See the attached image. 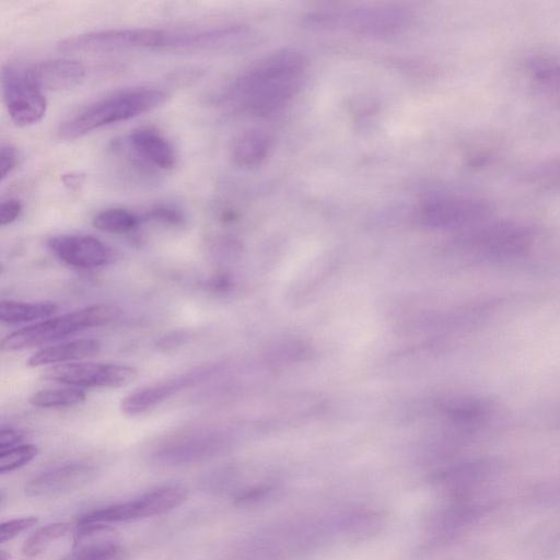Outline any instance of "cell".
<instances>
[{
	"label": "cell",
	"instance_id": "1",
	"mask_svg": "<svg viewBox=\"0 0 560 560\" xmlns=\"http://www.w3.org/2000/svg\"><path fill=\"white\" fill-rule=\"evenodd\" d=\"M249 37L243 26L202 29L126 28L75 35L58 44L65 53H110L121 51L201 52L240 45Z\"/></svg>",
	"mask_w": 560,
	"mask_h": 560
},
{
	"label": "cell",
	"instance_id": "2",
	"mask_svg": "<svg viewBox=\"0 0 560 560\" xmlns=\"http://www.w3.org/2000/svg\"><path fill=\"white\" fill-rule=\"evenodd\" d=\"M307 68V58L300 51H278L233 80L219 102L233 111L270 115L297 95Z\"/></svg>",
	"mask_w": 560,
	"mask_h": 560
},
{
	"label": "cell",
	"instance_id": "3",
	"mask_svg": "<svg viewBox=\"0 0 560 560\" xmlns=\"http://www.w3.org/2000/svg\"><path fill=\"white\" fill-rule=\"evenodd\" d=\"M169 99L165 90L134 88L93 102L67 119L58 130L60 137L73 140L101 128L138 118L161 107Z\"/></svg>",
	"mask_w": 560,
	"mask_h": 560
},
{
	"label": "cell",
	"instance_id": "4",
	"mask_svg": "<svg viewBox=\"0 0 560 560\" xmlns=\"http://www.w3.org/2000/svg\"><path fill=\"white\" fill-rule=\"evenodd\" d=\"M121 310L113 305H93L61 317L44 320L7 335L0 347L3 352L54 343L68 336L107 325L120 317Z\"/></svg>",
	"mask_w": 560,
	"mask_h": 560
},
{
	"label": "cell",
	"instance_id": "5",
	"mask_svg": "<svg viewBox=\"0 0 560 560\" xmlns=\"http://www.w3.org/2000/svg\"><path fill=\"white\" fill-rule=\"evenodd\" d=\"M321 26H342L368 37H389L412 21L410 11L399 6H372L347 11H331L312 18Z\"/></svg>",
	"mask_w": 560,
	"mask_h": 560
},
{
	"label": "cell",
	"instance_id": "6",
	"mask_svg": "<svg viewBox=\"0 0 560 560\" xmlns=\"http://www.w3.org/2000/svg\"><path fill=\"white\" fill-rule=\"evenodd\" d=\"M2 87L7 111L15 124L28 127L43 120L48 111V101L43 90L30 76L28 68H4Z\"/></svg>",
	"mask_w": 560,
	"mask_h": 560
},
{
	"label": "cell",
	"instance_id": "7",
	"mask_svg": "<svg viewBox=\"0 0 560 560\" xmlns=\"http://www.w3.org/2000/svg\"><path fill=\"white\" fill-rule=\"evenodd\" d=\"M43 378L73 388L119 389L133 383L138 370L123 365L75 363L53 366L44 372Z\"/></svg>",
	"mask_w": 560,
	"mask_h": 560
},
{
	"label": "cell",
	"instance_id": "8",
	"mask_svg": "<svg viewBox=\"0 0 560 560\" xmlns=\"http://www.w3.org/2000/svg\"><path fill=\"white\" fill-rule=\"evenodd\" d=\"M216 372V367H203L186 372L178 377L146 385V387L126 396L121 404L122 412L128 416L144 414L169 400L172 396L207 380Z\"/></svg>",
	"mask_w": 560,
	"mask_h": 560
},
{
	"label": "cell",
	"instance_id": "9",
	"mask_svg": "<svg viewBox=\"0 0 560 560\" xmlns=\"http://www.w3.org/2000/svg\"><path fill=\"white\" fill-rule=\"evenodd\" d=\"M48 247L58 260L83 270L109 266L115 261L113 249L91 236H56L48 241Z\"/></svg>",
	"mask_w": 560,
	"mask_h": 560
},
{
	"label": "cell",
	"instance_id": "10",
	"mask_svg": "<svg viewBox=\"0 0 560 560\" xmlns=\"http://www.w3.org/2000/svg\"><path fill=\"white\" fill-rule=\"evenodd\" d=\"M95 469L86 463H69L43 472L26 486L30 497H49L70 492L86 485Z\"/></svg>",
	"mask_w": 560,
	"mask_h": 560
},
{
	"label": "cell",
	"instance_id": "11",
	"mask_svg": "<svg viewBox=\"0 0 560 560\" xmlns=\"http://www.w3.org/2000/svg\"><path fill=\"white\" fill-rule=\"evenodd\" d=\"M228 440L217 433H198L174 441L158 454L159 461L168 464H183L212 458L225 450Z\"/></svg>",
	"mask_w": 560,
	"mask_h": 560
},
{
	"label": "cell",
	"instance_id": "12",
	"mask_svg": "<svg viewBox=\"0 0 560 560\" xmlns=\"http://www.w3.org/2000/svg\"><path fill=\"white\" fill-rule=\"evenodd\" d=\"M136 156L161 170H172L177 166V154L169 140L155 127L136 128L128 137Z\"/></svg>",
	"mask_w": 560,
	"mask_h": 560
},
{
	"label": "cell",
	"instance_id": "13",
	"mask_svg": "<svg viewBox=\"0 0 560 560\" xmlns=\"http://www.w3.org/2000/svg\"><path fill=\"white\" fill-rule=\"evenodd\" d=\"M482 212L480 205L460 198H435L422 208L424 225L431 228H452L469 223Z\"/></svg>",
	"mask_w": 560,
	"mask_h": 560
},
{
	"label": "cell",
	"instance_id": "14",
	"mask_svg": "<svg viewBox=\"0 0 560 560\" xmlns=\"http://www.w3.org/2000/svg\"><path fill=\"white\" fill-rule=\"evenodd\" d=\"M28 72L43 91L72 89L86 77V67L75 60L44 61L29 67Z\"/></svg>",
	"mask_w": 560,
	"mask_h": 560
},
{
	"label": "cell",
	"instance_id": "15",
	"mask_svg": "<svg viewBox=\"0 0 560 560\" xmlns=\"http://www.w3.org/2000/svg\"><path fill=\"white\" fill-rule=\"evenodd\" d=\"M189 497L182 486L161 487L125 503L128 521L153 518L180 507Z\"/></svg>",
	"mask_w": 560,
	"mask_h": 560
},
{
	"label": "cell",
	"instance_id": "16",
	"mask_svg": "<svg viewBox=\"0 0 560 560\" xmlns=\"http://www.w3.org/2000/svg\"><path fill=\"white\" fill-rule=\"evenodd\" d=\"M101 347V343L98 340H92V338L52 345L34 353L28 359L27 366L29 368H39L57 364H70L72 361L97 355Z\"/></svg>",
	"mask_w": 560,
	"mask_h": 560
},
{
	"label": "cell",
	"instance_id": "17",
	"mask_svg": "<svg viewBox=\"0 0 560 560\" xmlns=\"http://www.w3.org/2000/svg\"><path fill=\"white\" fill-rule=\"evenodd\" d=\"M272 139L258 128L245 131L232 145L231 158L240 168L251 169L261 165L270 155Z\"/></svg>",
	"mask_w": 560,
	"mask_h": 560
},
{
	"label": "cell",
	"instance_id": "18",
	"mask_svg": "<svg viewBox=\"0 0 560 560\" xmlns=\"http://www.w3.org/2000/svg\"><path fill=\"white\" fill-rule=\"evenodd\" d=\"M57 310L54 302L3 300L0 303V320L7 324L41 322L51 319Z\"/></svg>",
	"mask_w": 560,
	"mask_h": 560
},
{
	"label": "cell",
	"instance_id": "19",
	"mask_svg": "<svg viewBox=\"0 0 560 560\" xmlns=\"http://www.w3.org/2000/svg\"><path fill=\"white\" fill-rule=\"evenodd\" d=\"M140 218L124 208H108L102 210L92 219L93 227L100 231L123 235L138 228Z\"/></svg>",
	"mask_w": 560,
	"mask_h": 560
},
{
	"label": "cell",
	"instance_id": "20",
	"mask_svg": "<svg viewBox=\"0 0 560 560\" xmlns=\"http://www.w3.org/2000/svg\"><path fill=\"white\" fill-rule=\"evenodd\" d=\"M87 395L83 390L77 388L49 389L34 393L30 398V404L51 410V408H68L83 404Z\"/></svg>",
	"mask_w": 560,
	"mask_h": 560
},
{
	"label": "cell",
	"instance_id": "21",
	"mask_svg": "<svg viewBox=\"0 0 560 560\" xmlns=\"http://www.w3.org/2000/svg\"><path fill=\"white\" fill-rule=\"evenodd\" d=\"M70 529L65 522L46 525L32 534L22 546V554L27 558H34L45 552L53 542L63 538Z\"/></svg>",
	"mask_w": 560,
	"mask_h": 560
},
{
	"label": "cell",
	"instance_id": "22",
	"mask_svg": "<svg viewBox=\"0 0 560 560\" xmlns=\"http://www.w3.org/2000/svg\"><path fill=\"white\" fill-rule=\"evenodd\" d=\"M381 524L380 516L372 511H355L338 520V528L354 538H364L376 533Z\"/></svg>",
	"mask_w": 560,
	"mask_h": 560
},
{
	"label": "cell",
	"instance_id": "23",
	"mask_svg": "<svg viewBox=\"0 0 560 560\" xmlns=\"http://www.w3.org/2000/svg\"><path fill=\"white\" fill-rule=\"evenodd\" d=\"M39 449L33 445H22L0 452V473L14 472L37 457Z\"/></svg>",
	"mask_w": 560,
	"mask_h": 560
},
{
	"label": "cell",
	"instance_id": "24",
	"mask_svg": "<svg viewBox=\"0 0 560 560\" xmlns=\"http://www.w3.org/2000/svg\"><path fill=\"white\" fill-rule=\"evenodd\" d=\"M145 217L155 223L170 227H181L185 223L184 214L179 208L172 205H157L151 208Z\"/></svg>",
	"mask_w": 560,
	"mask_h": 560
},
{
	"label": "cell",
	"instance_id": "25",
	"mask_svg": "<svg viewBox=\"0 0 560 560\" xmlns=\"http://www.w3.org/2000/svg\"><path fill=\"white\" fill-rule=\"evenodd\" d=\"M39 522L38 518L29 517L21 518L16 520H11L2 524L0 528V541L5 543L16 538L22 532H25L37 525Z\"/></svg>",
	"mask_w": 560,
	"mask_h": 560
},
{
	"label": "cell",
	"instance_id": "26",
	"mask_svg": "<svg viewBox=\"0 0 560 560\" xmlns=\"http://www.w3.org/2000/svg\"><path fill=\"white\" fill-rule=\"evenodd\" d=\"M275 492V486H258L248 490L236 497V505L253 506L259 504L260 501L267 499Z\"/></svg>",
	"mask_w": 560,
	"mask_h": 560
},
{
	"label": "cell",
	"instance_id": "27",
	"mask_svg": "<svg viewBox=\"0 0 560 560\" xmlns=\"http://www.w3.org/2000/svg\"><path fill=\"white\" fill-rule=\"evenodd\" d=\"M19 162L17 150L10 144H3L0 150V178L4 182L13 173Z\"/></svg>",
	"mask_w": 560,
	"mask_h": 560
},
{
	"label": "cell",
	"instance_id": "28",
	"mask_svg": "<svg viewBox=\"0 0 560 560\" xmlns=\"http://www.w3.org/2000/svg\"><path fill=\"white\" fill-rule=\"evenodd\" d=\"M23 210L22 203L17 198H8L0 205V225L3 227L15 223L21 216Z\"/></svg>",
	"mask_w": 560,
	"mask_h": 560
},
{
	"label": "cell",
	"instance_id": "29",
	"mask_svg": "<svg viewBox=\"0 0 560 560\" xmlns=\"http://www.w3.org/2000/svg\"><path fill=\"white\" fill-rule=\"evenodd\" d=\"M25 438L21 431L13 428H3L0 433V452L18 447L19 443Z\"/></svg>",
	"mask_w": 560,
	"mask_h": 560
},
{
	"label": "cell",
	"instance_id": "30",
	"mask_svg": "<svg viewBox=\"0 0 560 560\" xmlns=\"http://www.w3.org/2000/svg\"><path fill=\"white\" fill-rule=\"evenodd\" d=\"M63 181L69 189H75L78 188L81 183H83V177L78 174L70 173L64 175Z\"/></svg>",
	"mask_w": 560,
	"mask_h": 560
},
{
	"label": "cell",
	"instance_id": "31",
	"mask_svg": "<svg viewBox=\"0 0 560 560\" xmlns=\"http://www.w3.org/2000/svg\"><path fill=\"white\" fill-rule=\"evenodd\" d=\"M7 559H9V555L5 551L0 552V560H7Z\"/></svg>",
	"mask_w": 560,
	"mask_h": 560
}]
</instances>
